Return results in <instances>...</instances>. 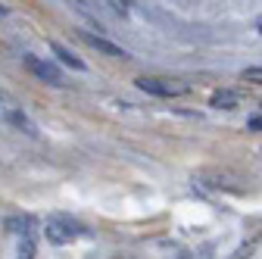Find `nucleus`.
<instances>
[{"instance_id": "1", "label": "nucleus", "mask_w": 262, "mask_h": 259, "mask_svg": "<svg viewBox=\"0 0 262 259\" xmlns=\"http://www.w3.org/2000/svg\"><path fill=\"white\" fill-rule=\"evenodd\" d=\"M44 234H47V241L50 244H56V247H62V244H72V241H78L81 234H84V228L72 219V215H47V222H44Z\"/></svg>"}, {"instance_id": "2", "label": "nucleus", "mask_w": 262, "mask_h": 259, "mask_svg": "<svg viewBox=\"0 0 262 259\" xmlns=\"http://www.w3.org/2000/svg\"><path fill=\"white\" fill-rule=\"evenodd\" d=\"M138 88L147 91V94H156V97H178V94H187L190 88L181 84V81H172V78H138Z\"/></svg>"}, {"instance_id": "3", "label": "nucleus", "mask_w": 262, "mask_h": 259, "mask_svg": "<svg viewBox=\"0 0 262 259\" xmlns=\"http://www.w3.org/2000/svg\"><path fill=\"white\" fill-rule=\"evenodd\" d=\"M25 66H28V72L35 75V78H41V81H47V84H62V72L53 66L50 59H41V56H25Z\"/></svg>"}, {"instance_id": "4", "label": "nucleus", "mask_w": 262, "mask_h": 259, "mask_svg": "<svg viewBox=\"0 0 262 259\" xmlns=\"http://www.w3.org/2000/svg\"><path fill=\"white\" fill-rule=\"evenodd\" d=\"M81 38H84V44H91L94 50H100V53H106V56H113V59H128V53H125L119 44H113V41H106V38H100V35L81 31Z\"/></svg>"}, {"instance_id": "5", "label": "nucleus", "mask_w": 262, "mask_h": 259, "mask_svg": "<svg viewBox=\"0 0 262 259\" xmlns=\"http://www.w3.org/2000/svg\"><path fill=\"white\" fill-rule=\"evenodd\" d=\"M4 116H7V122H10V125L22 128V132H25V135H31V138H38V125L31 122L22 110H16V106H4Z\"/></svg>"}, {"instance_id": "6", "label": "nucleus", "mask_w": 262, "mask_h": 259, "mask_svg": "<svg viewBox=\"0 0 262 259\" xmlns=\"http://www.w3.org/2000/svg\"><path fill=\"white\" fill-rule=\"evenodd\" d=\"M237 103H241V94L237 91H228V88H222V91H215L209 97V106H215V110H234Z\"/></svg>"}, {"instance_id": "7", "label": "nucleus", "mask_w": 262, "mask_h": 259, "mask_svg": "<svg viewBox=\"0 0 262 259\" xmlns=\"http://www.w3.org/2000/svg\"><path fill=\"white\" fill-rule=\"evenodd\" d=\"M50 47H53V53H56V56H59V59L66 62V66H72V69H78V72H84V62H81V59H78V56H75L72 50H66V47H62V44H56V41H53Z\"/></svg>"}, {"instance_id": "8", "label": "nucleus", "mask_w": 262, "mask_h": 259, "mask_svg": "<svg viewBox=\"0 0 262 259\" xmlns=\"http://www.w3.org/2000/svg\"><path fill=\"white\" fill-rule=\"evenodd\" d=\"M259 244H262V234H253L250 241H244V244H241V247L231 253V259H250V256L259 250Z\"/></svg>"}, {"instance_id": "9", "label": "nucleus", "mask_w": 262, "mask_h": 259, "mask_svg": "<svg viewBox=\"0 0 262 259\" xmlns=\"http://www.w3.org/2000/svg\"><path fill=\"white\" fill-rule=\"evenodd\" d=\"M28 228H31V219L28 215H16V219H7V231H16V234H22V238H31L28 234Z\"/></svg>"}, {"instance_id": "10", "label": "nucleus", "mask_w": 262, "mask_h": 259, "mask_svg": "<svg viewBox=\"0 0 262 259\" xmlns=\"http://www.w3.org/2000/svg\"><path fill=\"white\" fill-rule=\"evenodd\" d=\"M16 259H35V241L31 238H22L19 241V256Z\"/></svg>"}, {"instance_id": "11", "label": "nucleus", "mask_w": 262, "mask_h": 259, "mask_svg": "<svg viewBox=\"0 0 262 259\" xmlns=\"http://www.w3.org/2000/svg\"><path fill=\"white\" fill-rule=\"evenodd\" d=\"M244 78H247V81H262V66H253V69H244Z\"/></svg>"}, {"instance_id": "12", "label": "nucleus", "mask_w": 262, "mask_h": 259, "mask_svg": "<svg viewBox=\"0 0 262 259\" xmlns=\"http://www.w3.org/2000/svg\"><path fill=\"white\" fill-rule=\"evenodd\" d=\"M247 125L253 128V132H262V116H253V119H250Z\"/></svg>"}, {"instance_id": "13", "label": "nucleus", "mask_w": 262, "mask_h": 259, "mask_svg": "<svg viewBox=\"0 0 262 259\" xmlns=\"http://www.w3.org/2000/svg\"><path fill=\"white\" fill-rule=\"evenodd\" d=\"M175 259H196V256H190V253H181V256H175Z\"/></svg>"}, {"instance_id": "14", "label": "nucleus", "mask_w": 262, "mask_h": 259, "mask_svg": "<svg viewBox=\"0 0 262 259\" xmlns=\"http://www.w3.org/2000/svg\"><path fill=\"white\" fill-rule=\"evenodd\" d=\"M0 13H7V10H4V4H0Z\"/></svg>"}]
</instances>
